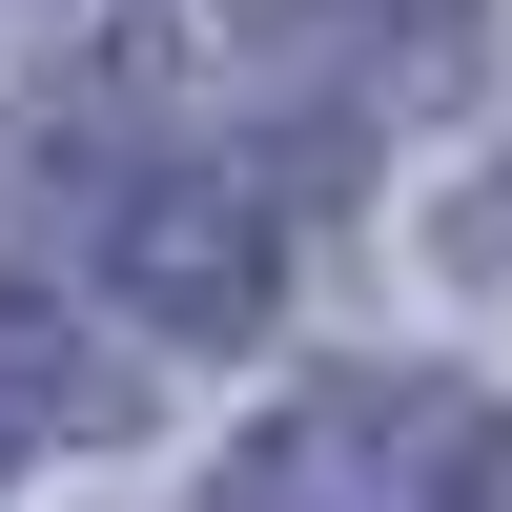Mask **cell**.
Wrapping results in <instances>:
<instances>
[{
    "label": "cell",
    "mask_w": 512,
    "mask_h": 512,
    "mask_svg": "<svg viewBox=\"0 0 512 512\" xmlns=\"http://www.w3.org/2000/svg\"><path fill=\"white\" fill-rule=\"evenodd\" d=\"M205 512H512V410H472V390H308L267 451H226Z\"/></svg>",
    "instance_id": "obj_1"
},
{
    "label": "cell",
    "mask_w": 512,
    "mask_h": 512,
    "mask_svg": "<svg viewBox=\"0 0 512 512\" xmlns=\"http://www.w3.org/2000/svg\"><path fill=\"white\" fill-rule=\"evenodd\" d=\"M226 21H246V62L308 82L328 123H390V103H431V82H472V0H226Z\"/></svg>",
    "instance_id": "obj_2"
},
{
    "label": "cell",
    "mask_w": 512,
    "mask_h": 512,
    "mask_svg": "<svg viewBox=\"0 0 512 512\" xmlns=\"http://www.w3.org/2000/svg\"><path fill=\"white\" fill-rule=\"evenodd\" d=\"M103 246H123V287H144L185 349H246L267 287H287V246H267V205H246V185H144Z\"/></svg>",
    "instance_id": "obj_3"
},
{
    "label": "cell",
    "mask_w": 512,
    "mask_h": 512,
    "mask_svg": "<svg viewBox=\"0 0 512 512\" xmlns=\"http://www.w3.org/2000/svg\"><path fill=\"white\" fill-rule=\"evenodd\" d=\"M123 390H82V328L41 308V287H0V472L21 451H62V431H103Z\"/></svg>",
    "instance_id": "obj_4"
}]
</instances>
